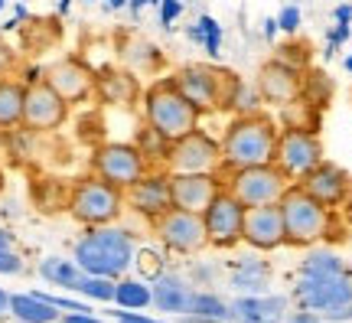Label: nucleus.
<instances>
[{
	"label": "nucleus",
	"instance_id": "obj_1",
	"mask_svg": "<svg viewBox=\"0 0 352 323\" xmlns=\"http://www.w3.org/2000/svg\"><path fill=\"white\" fill-rule=\"evenodd\" d=\"M294 298L307 311L329 313L352 300V274L336 251H310L300 264Z\"/></svg>",
	"mask_w": 352,
	"mask_h": 323
},
{
	"label": "nucleus",
	"instance_id": "obj_2",
	"mask_svg": "<svg viewBox=\"0 0 352 323\" xmlns=\"http://www.w3.org/2000/svg\"><path fill=\"white\" fill-rule=\"evenodd\" d=\"M72 258L78 261V268L85 274H98V278H124L131 271V264L138 258V245L134 236L114 225H91L85 236L76 242Z\"/></svg>",
	"mask_w": 352,
	"mask_h": 323
},
{
	"label": "nucleus",
	"instance_id": "obj_3",
	"mask_svg": "<svg viewBox=\"0 0 352 323\" xmlns=\"http://www.w3.org/2000/svg\"><path fill=\"white\" fill-rule=\"evenodd\" d=\"M277 125L267 114H239L232 125L226 127V137L219 140L222 150V163L228 170H241V167H261V163H274L277 150Z\"/></svg>",
	"mask_w": 352,
	"mask_h": 323
},
{
	"label": "nucleus",
	"instance_id": "obj_4",
	"mask_svg": "<svg viewBox=\"0 0 352 323\" xmlns=\"http://www.w3.org/2000/svg\"><path fill=\"white\" fill-rule=\"evenodd\" d=\"M144 112H147V127H151L164 144H173V140L192 134V131L199 127V112H196L192 101L176 88L173 79H164V82H157V85L147 88Z\"/></svg>",
	"mask_w": 352,
	"mask_h": 323
},
{
	"label": "nucleus",
	"instance_id": "obj_5",
	"mask_svg": "<svg viewBox=\"0 0 352 323\" xmlns=\"http://www.w3.org/2000/svg\"><path fill=\"white\" fill-rule=\"evenodd\" d=\"M280 216H284L287 245H297V249H310L316 242H323L329 232V209L323 202H316L310 193H303L300 183L287 187V193L280 196Z\"/></svg>",
	"mask_w": 352,
	"mask_h": 323
},
{
	"label": "nucleus",
	"instance_id": "obj_6",
	"mask_svg": "<svg viewBox=\"0 0 352 323\" xmlns=\"http://www.w3.org/2000/svg\"><path fill=\"white\" fill-rule=\"evenodd\" d=\"M124 209V189L111 187L101 176H85L78 180L69 193V212L82 225H111Z\"/></svg>",
	"mask_w": 352,
	"mask_h": 323
},
{
	"label": "nucleus",
	"instance_id": "obj_7",
	"mask_svg": "<svg viewBox=\"0 0 352 323\" xmlns=\"http://www.w3.org/2000/svg\"><path fill=\"white\" fill-rule=\"evenodd\" d=\"M173 82L192 101V108L199 114L215 112V108H228L232 92L239 85L235 72H219L212 65H186L179 75H173Z\"/></svg>",
	"mask_w": 352,
	"mask_h": 323
},
{
	"label": "nucleus",
	"instance_id": "obj_8",
	"mask_svg": "<svg viewBox=\"0 0 352 323\" xmlns=\"http://www.w3.org/2000/svg\"><path fill=\"white\" fill-rule=\"evenodd\" d=\"M290 176L277 167V163H261V167H241L232 170L228 180V193L239 199L241 206H271L280 202V196L287 193Z\"/></svg>",
	"mask_w": 352,
	"mask_h": 323
},
{
	"label": "nucleus",
	"instance_id": "obj_9",
	"mask_svg": "<svg viewBox=\"0 0 352 323\" xmlns=\"http://www.w3.org/2000/svg\"><path fill=\"white\" fill-rule=\"evenodd\" d=\"M274 163L290 180H303L314 167L323 163V140L310 127H284L277 134Z\"/></svg>",
	"mask_w": 352,
	"mask_h": 323
},
{
	"label": "nucleus",
	"instance_id": "obj_10",
	"mask_svg": "<svg viewBox=\"0 0 352 323\" xmlns=\"http://www.w3.org/2000/svg\"><path fill=\"white\" fill-rule=\"evenodd\" d=\"M219 163H222L219 140L202 134L199 127L192 134L166 144V167H170V174H215Z\"/></svg>",
	"mask_w": 352,
	"mask_h": 323
},
{
	"label": "nucleus",
	"instance_id": "obj_11",
	"mask_svg": "<svg viewBox=\"0 0 352 323\" xmlns=\"http://www.w3.org/2000/svg\"><path fill=\"white\" fill-rule=\"evenodd\" d=\"M91 167H95V176L108 180L118 189H127L147 174V157L134 144H104V147L95 150Z\"/></svg>",
	"mask_w": 352,
	"mask_h": 323
},
{
	"label": "nucleus",
	"instance_id": "obj_12",
	"mask_svg": "<svg viewBox=\"0 0 352 323\" xmlns=\"http://www.w3.org/2000/svg\"><path fill=\"white\" fill-rule=\"evenodd\" d=\"M65 118H69V105L46 85V79L26 82L23 125L20 127L33 131V134H50V131H56V127L65 125Z\"/></svg>",
	"mask_w": 352,
	"mask_h": 323
},
{
	"label": "nucleus",
	"instance_id": "obj_13",
	"mask_svg": "<svg viewBox=\"0 0 352 323\" xmlns=\"http://www.w3.org/2000/svg\"><path fill=\"white\" fill-rule=\"evenodd\" d=\"M206 238L215 249H235L241 242V225H245V206L232 196L228 189H219V196L202 212Z\"/></svg>",
	"mask_w": 352,
	"mask_h": 323
},
{
	"label": "nucleus",
	"instance_id": "obj_14",
	"mask_svg": "<svg viewBox=\"0 0 352 323\" xmlns=\"http://www.w3.org/2000/svg\"><path fill=\"white\" fill-rule=\"evenodd\" d=\"M157 222V236L164 238L166 249L179 251V255H189V251H199L209 245V238H206V222H202L199 212H186V209H170L160 216V219H153Z\"/></svg>",
	"mask_w": 352,
	"mask_h": 323
},
{
	"label": "nucleus",
	"instance_id": "obj_15",
	"mask_svg": "<svg viewBox=\"0 0 352 323\" xmlns=\"http://www.w3.org/2000/svg\"><path fill=\"white\" fill-rule=\"evenodd\" d=\"M46 85L65 101V105H78V101H88L95 95V82H98V75L91 72L82 59L76 56H69V59H59V63H52L46 72Z\"/></svg>",
	"mask_w": 352,
	"mask_h": 323
},
{
	"label": "nucleus",
	"instance_id": "obj_16",
	"mask_svg": "<svg viewBox=\"0 0 352 323\" xmlns=\"http://www.w3.org/2000/svg\"><path fill=\"white\" fill-rule=\"evenodd\" d=\"M241 242H248V245L258 251H274V249H280V245H287L280 202L248 206V209H245V225H241Z\"/></svg>",
	"mask_w": 352,
	"mask_h": 323
},
{
	"label": "nucleus",
	"instance_id": "obj_17",
	"mask_svg": "<svg viewBox=\"0 0 352 323\" xmlns=\"http://www.w3.org/2000/svg\"><path fill=\"white\" fill-rule=\"evenodd\" d=\"M258 92H261V101L277 105V108H284V105H290V101H297L303 95L300 69L284 63V59L264 63L261 72H258Z\"/></svg>",
	"mask_w": 352,
	"mask_h": 323
},
{
	"label": "nucleus",
	"instance_id": "obj_18",
	"mask_svg": "<svg viewBox=\"0 0 352 323\" xmlns=\"http://www.w3.org/2000/svg\"><path fill=\"white\" fill-rule=\"evenodd\" d=\"M219 180L215 174H170V202L176 209L206 212L209 202L219 196Z\"/></svg>",
	"mask_w": 352,
	"mask_h": 323
},
{
	"label": "nucleus",
	"instance_id": "obj_19",
	"mask_svg": "<svg viewBox=\"0 0 352 323\" xmlns=\"http://www.w3.org/2000/svg\"><path fill=\"white\" fill-rule=\"evenodd\" d=\"M124 202L147 219H160L173 206L170 202V174H144L138 183L124 189Z\"/></svg>",
	"mask_w": 352,
	"mask_h": 323
},
{
	"label": "nucleus",
	"instance_id": "obj_20",
	"mask_svg": "<svg viewBox=\"0 0 352 323\" xmlns=\"http://www.w3.org/2000/svg\"><path fill=\"white\" fill-rule=\"evenodd\" d=\"M303 187V193H310V196L316 199V202H323V206H336V202H342V196L349 193V176H346V170H340L336 163H320V167H314L310 174L303 176V180H297Z\"/></svg>",
	"mask_w": 352,
	"mask_h": 323
},
{
	"label": "nucleus",
	"instance_id": "obj_21",
	"mask_svg": "<svg viewBox=\"0 0 352 323\" xmlns=\"http://www.w3.org/2000/svg\"><path fill=\"white\" fill-rule=\"evenodd\" d=\"M196 291L179 274H157L151 287V304H157L164 313H189L192 311Z\"/></svg>",
	"mask_w": 352,
	"mask_h": 323
},
{
	"label": "nucleus",
	"instance_id": "obj_22",
	"mask_svg": "<svg viewBox=\"0 0 352 323\" xmlns=\"http://www.w3.org/2000/svg\"><path fill=\"white\" fill-rule=\"evenodd\" d=\"M287 313L284 298H267V294H241L232 304V320L239 323H280Z\"/></svg>",
	"mask_w": 352,
	"mask_h": 323
},
{
	"label": "nucleus",
	"instance_id": "obj_23",
	"mask_svg": "<svg viewBox=\"0 0 352 323\" xmlns=\"http://www.w3.org/2000/svg\"><path fill=\"white\" fill-rule=\"evenodd\" d=\"M10 313L20 323H59V311L39 291H33V294H10Z\"/></svg>",
	"mask_w": 352,
	"mask_h": 323
},
{
	"label": "nucleus",
	"instance_id": "obj_24",
	"mask_svg": "<svg viewBox=\"0 0 352 323\" xmlns=\"http://www.w3.org/2000/svg\"><path fill=\"white\" fill-rule=\"evenodd\" d=\"M26 85L13 79H0V131H13L23 125Z\"/></svg>",
	"mask_w": 352,
	"mask_h": 323
},
{
	"label": "nucleus",
	"instance_id": "obj_25",
	"mask_svg": "<svg viewBox=\"0 0 352 323\" xmlns=\"http://www.w3.org/2000/svg\"><path fill=\"white\" fill-rule=\"evenodd\" d=\"M271 284V268L261 258H241L232 271V287L241 294H264Z\"/></svg>",
	"mask_w": 352,
	"mask_h": 323
},
{
	"label": "nucleus",
	"instance_id": "obj_26",
	"mask_svg": "<svg viewBox=\"0 0 352 323\" xmlns=\"http://www.w3.org/2000/svg\"><path fill=\"white\" fill-rule=\"evenodd\" d=\"M95 92H98L108 105H131V101L138 98L140 88H138V79H134V75H127V72H104V75H98Z\"/></svg>",
	"mask_w": 352,
	"mask_h": 323
},
{
	"label": "nucleus",
	"instance_id": "obj_27",
	"mask_svg": "<svg viewBox=\"0 0 352 323\" xmlns=\"http://www.w3.org/2000/svg\"><path fill=\"white\" fill-rule=\"evenodd\" d=\"M39 274H43V281L65 287V291H76L78 281L85 278V271L78 268L76 258H59V255H50V258L39 261Z\"/></svg>",
	"mask_w": 352,
	"mask_h": 323
},
{
	"label": "nucleus",
	"instance_id": "obj_28",
	"mask_svg": "<svg viewBox=\"0 0 352 323\" xmlns=\"http://www.w3.org/2000/svg\"><path fill=\"white\" fill-rule=\"evenodd\" d=\"M114 304H121L124 311H140L151 304V287L138 278H118L114 281Z\"/></svg>",
	"mask_w": 352,
	"mask_h": 323
},
{
	"label": "nucleus",
	"instance_id": "obj_29",
	"mask_svg": "<svg viewBox=\"0 0 352 323\" xmlns=\"http://www.w3.org/2000/svg\"><path fill=\"white\" fill-rule=\"evenodd\" d=\"M186 37L192 39V43H199L209 56H219V46H222V26H219L215 17H209V13L199 17V20L186 30Z\"/></svg>",
	"mask_w": 352,
	"mask_h": 323
},
{
	"label": "nucleus",
	"instance_id": "obj_30",
	"mask_svg": "<svg viewBox=\"0 0 352 323\" xmlns=\"http://www.w3.org/2000/svg\"><path fill=\"white\" fill-rule=\"evenodd\" d=\"M192 311L199 320H232V307L215 294H196L192 300Z\"/></svg>",
	"mask_w": 352,
	"mask_h": 323
},
{
	"label": "nucleus",
	"instance_id": "obj_31",
	"mask_svg": "<svg viewBox=\"0 0 352 323\" xmlns=\"http://www.w3.org/2000/svg\"><path fill=\"white\" fill-rule=\"evenodd\" d=\"M76 294H82V298L88 300H114V281L111 278H98V274H85L82 281H78Z\"/></svg>",
	"mask_w": 352,
	"mask_h": 323
},
{
	"label": "nucleus",
	"instance_id": "obj_32",
	"mask_svg": "<svg viewBox=\"0 0 352 323\" xmlns=\"http://www.w3.org/2000/svg\"><path fill=\"white\" fill-rule=\"evenodd\" d=\"M228 108L239 114H254L258 108H261V92H258V85H248V82H241L235 85V92H232V101H228Z\"/></svg>",
	"mask_w": 352,
	"mask_h": 323
},
{
	"label": "nucleus",
	"instance_id": "obj_33",
	"mask_svg": "<svg viewBox=\"0 0 352 323\" xmlns=\"http://www.w3.org/2000/svg\"><path fill=\"white\" fill-rule=\"evenodd\" d=\"M20 271H23V258H20V251H13V245L0 251V274H20Z\"/></svg>",
	"mask_w": 352,
	"mask_h": 323
},
{
	"label": "nucleus",
	"instance_id": "obj_34",
	"mask_svg": "<svg viewBox=\"0 0 352 323\" xmlns=\"http://www.w3.org/2000/svg\"><path fill=\"white\" fill-rule=\"evenodd\" d=\"M277 26L284 30V33H297V26H300V7H284L280 10V17H277Z\"/></svg>",
	"mask_w": 352,
	"mask_h": 323
},
{
	"label": "nucleus",
	"instance_id": "obj_35",
	"mask_svg": "<svg viewBox=\"0 0 352 323\" xmlns=\"http://www.w3.org/2000/svg\"><path fill=\"white\" fill-rule=\"evenodd\" d=\"M179 13H183V3H179V0H160V23H164L166 30L173 26V20Z\"/></svg>",
	"mask_w": 352,
	"mask_h": 323
},
{
	"label": "nucleus",
	"instance_id": "obj_36",
	"mask_svg": "<svg viewBox=\"0 0 352 323\" xmlns=\"http://www.w3.org/2000/svg\"><path fill=\"white\" fill-rule=\"evenodd\" d=\"M346 39H349V23H340L336 30H329V33H327V43H329L327 56H333V50H336V46H342Z\"/></svg>",
	"mask_w": 352,
	"mask_h": 323
},
{
	"label": "nucleus",
	"instance_id": "obj_37",
	"mask_svg": "<svg viewBox=\"0 0 352 323\" xmlns=\"http://www.w3.org/2000/svg\"><path fill=\"white\" fill-rule=\"evenodd\" d=\"M13 65H16V52L0 39V79H3L7 72H13Z\"/></svg>",
	"mask_w": 352,
	"mask_h": 323
},
{
	"label": "nucleus",
	"instance_id": "obj_38",
	"mask_svg": "<svg viewBox=\"0 0 352 323\" xmlns=\"http://www.w3.org/2000/svg\"><path fill=\"white\" fill-rule=\"evenodd\" d=\"M118 323H164V320H153V317H144V313L134 311H118Z\"/></svg>",
	"mask_w": 352,
	"mask_h": 323
},
{
	"label": "nucleus",
	"instance_id": "obj_39",
	"mask_svg": "<svg viewBox=\"0 0 352 323\" xmlns=\"http://www.w3.org/2000/svg\"><path fill=\"white\" fill-rule=\"evenodd\" d=\"M59 323H101V320L91 317V313H65V317H59Z\"/></svg>",
	"mask_w": 352,
	"mask_h": 323
},
{
	"label": "nucleus",
	"instance_id": "obj_40",
	"mask_svg": "<svg viewBox=\"0 0 352 323\" xmlns=\"http://www.w3.org/2000/svg\"><path fill=\"white\" fill-rule=\"evenodd\" d=\"M327 320H352V300L349 304H342V307H336V311H329Z\"/></svg>",
	"mask_w": 352,
	"mask_h": 323
},
{
	"label": "nucleus",
	"instance_id": "obj_41",
	"mask_svg": "<svg viewBox=\"0 0 352 323\" xmlns=\"http://www.w3.org/2000/svg\"><path fill=\"white\" fill-rule=\"evenodd\" d=\"M320 320V317H316L314 311H307V307H303V313H294V317H287V323H316Z\"/></svg>",
	"mask_w": 352,
	"mask_h": 323
},
{
	"label": "nucleus",
	"instance_id": "obj_42",
	"mask_svg": "<svg viewBox=\"0 0 352 323\" xmlns=\"http://www.w3.org/2000/svg\"><path fill=\"white\" fill-rule=\"evenodd\" d=\"M333 17H336V23H349V20H352V7L346 3V0H342L340 7H336V13H333Z\"/></svg>",
	"mask_w": 352,
	"mask_h": 323
},
{
	"label": "nucleus",
	"instance_id": "obj_43",
	"mask_svg": "<svg viewBox=\"0 0 352 323\" xmlns=\"http://www.w3.org/2000/svg\"><path fill=\"white\" fill-rule=\"evenodd\" d=\"M151 3H160V0H127V7L138 13V10H144V7H151Z\"/></svg>",
	"mask_w": 352,
	"mask_h": 323
},
{
	"label": "nucleus",
	"instance_id": "obj_44",
	"mask_svg": "<svg viewBox=\"0 0 352 323\" xmlns=\"http://www.w3.org/2000/svg\"><path fill=\"white\" fill-rule=\"evenodd\" d=\"M277 30H280V26H277V20H264V37H267V39H274Z\"/></svg>",
	"mask_w": 352,
	"mask_h": 323
},
{
	"label": "nucleus",
	"instance_id": "obj_45",
	"mask_svg": "<svg viewBox=\"0 0 352 323\" xmlns=\"http://www.w3.org/2000/svg\"><path fill=\"white\" fill-rule=\"evenodd\" d=\"M10 245H13V236L7 232V229H0V251H3V249H10Z\"/></svg>",
	"mask_w": 352,
	"mask_h": 323
},
{
	"label": "nucleus",
	"instance_id": "obj_46",
	"mask_svg": "<svg viewBox=\"0 0 352 323\" xmlns=\"http://www.w3.org/2000/svg\"><path fill=\"white\" fill-rule=\"evenodd\" d=\"M3 311H10V294L0 287V313H3Z\"/></svg>",
	"mask_w": 352,
	"mask_h": 323
},
{
	"label": "nucleus",
	"instance_id": "obj_47",
	"mask_svg": "<svg viewBox=\"0 0 352 323\" xmlns=\"http://www.w3.org/2000/svg\"><path fill=\"white\" fill-rule=\"evenodd\" d=\"M108 7H114V10H121V7H127V0H108Z\"/></svg>",
	"mask_w": 352,
	"mask_h": 323
},
{
	"label": "nucleus",
	"instance_id": "obj_48",
	"mask_svg": "<svg viewBox=\"0 0 352 323\" xmlns=\"http://www.w3.org/2000/svg\"><path fill=\"white\" fill-rule=\"evenodd\" d=\"M69 7H72V0H59V13H65Z\"/></svg>",
	"mask_w": 352,
	"mask_h": 323
},
{
	"label": "nucleus",
	"instance_id": "obj_49",
	"mask_svg": "<svg viewBox=\"0 0 352 323\" xmlns=\"http://www.w3.org/2000/svg\"><path fill=\"white\" fill-rule=\"evenodd\" d=\"M3 183H7V176H3V167H0V193H3Z\"/></svg>",
	"mask_w": 352,
	"mask_h": 323
},
{
	"label": "nucleus",
	"instance_id": "obj_50",
	"mask_svg": "<svg viewBox=\"0 0 352 323\" xmlns=\"http://www.w3.org/2000/svg\"><path fill=\"white\" fill-rule=\"evenodd\" d=\"M346 72H352V56H346Z\"/></svg>",
	"mask_w": 352,
	"mask_h": 323
},
{
	"label": "nucleus",
	"instance_id": "obj_51",
	"mask_svg": "<svg viewBox=\"0 0 352 323\" xmlns=\"http://www.w3.org/2000/svg\"><path fill=\"white\" fill-rule=\"evenodd\" d=\"M3 3H7V0H0V10H3Z\"/></svg>",
	"mask_w": 352,
	"mask_h": 323
},
{
	"label": "nucleus",
	"instance_id": "obj_52",
	"mask_svg": "<svg viewBox=\"0 0 352 323\" xmlns=\"http://www.w3.org/2000/svg\"><path fill=\"white\" fill-rule=\"evenodd\" d=\"M0 144H3V131H0Z\"/></svg>",
	"mask_w": 352,
	"mask_h": 323
},
{
	"label": "nucleus",
	"instance_id": "obj_53",
	"mask_svg": "<svg viewBox=\"0 0 352 323\" xmlns=\"http://www.w3.org/2000/svg\"><path fill=\"white\" fill-rule=\"evenodd\" d=\"M85 3H95V0H85Z\"/></svg>",
	"mask_w": 352,
	"mask_h": 323
},
{
	"label": "nucleus",
	"instance_id": "obj_54",
	"mask_svg": "<svg viewBox=\"0 0 352 323\" xmlns=\"http://www.w3.org/2000/svg\"><path fill=\"white\" fill-rule=\"evenodd\" d=\"M340 3H342V0H340Z\"/></svg>",
	"mask_w": 352,
	"mask_h": 323
},
{
	"label": "nucleus",
	"instance_id": "obj_55",
	"mask_svg": "<svg viewBox=\"0 0 352 323\" xmlns=\"http://www.w3.org/2000/svg\"><path fill=\"white\" fill-rule=\"evenodd\" d=\"M16 323H20V320H16Z\"/></svg>",
	"mask_w": 352,
	"mask_h": 323
}]
</instances>
